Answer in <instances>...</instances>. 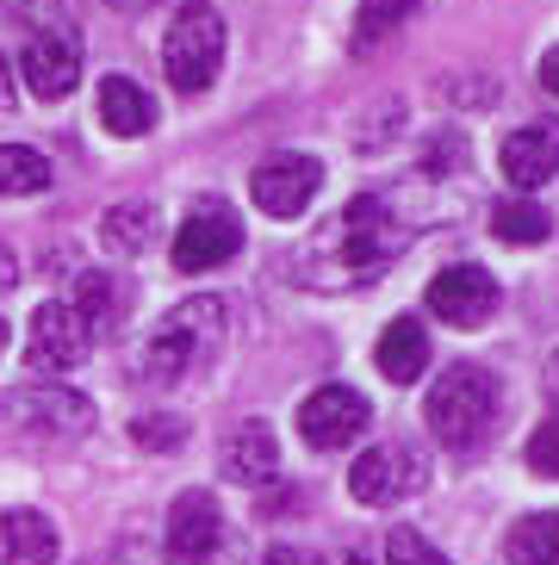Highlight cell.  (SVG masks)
Wrapping results in <instances>:
<instances>
[{
  "instance_id": "4",
  "label": "cell",
  "mask_w": 559,
  "mask_h": 565,
  "mask_svg": "<svg viewBox=\"0 0 559 565\" xmlns=\"http://www.w3.org/2000/svg\"><path fill=\"white\" fill-rule=\"evenodd\" d=\"M497 416H504V385L473 361L447 366L423 398V423L447 454H478L497 435Z\"/></svg>"
},
{
  "instance_id": "19",
  "label": "cell",
  "mask_w": 559,
  "mask_h": 565,
  "mask_svg": "<svg viewBox=\"0 0 559 565\" xmlns=\"http://www.w3.org/2000/svg\"><path fill=\"white\" fill-rule=\"evenodd\" d=\"M56 522L38 510H7L0 515V559H13V565H44L56 559Z\"/></svg>"
},
{
  "instance_id": "5",
  "label": "cell",
  "mask_w": 559,
  "mask_h": 565,
  "mask_svg": "<svg viewBox=\"0 0 559 565\" xmlns=\"http://www.w3.org/2000/svg\"><path fill=\"white\" fill-rule=\"evenodd\" d=\"M162 68L175 82V94H187V100H199L218 82V68H224V13L212 0L175 7V19L162 32Z\"/></svg>"
},
{
  "instance_id": "31",
  "label": "cell",
  "mask_w": 559,
  "mask_h": 565,
  "mask_svg": "<svg viewBox=\"0 0 559 565\" xmlns=\"http://www.w3.org/2000/svg\"><path fill=\"white\" fill-rule=\"evenodd\" d=\"M0 354H7V323H0Z\"/></svg>"
},
{
  "instance_id": "12",
  "label": "cell",
  "mask_w": 559,
  "mask_h": 565,
  "mask_svg": "<svg viewBox=\"0 0 559 565\" xmlns=\"http://www.w3.org/2000/svg\"><path fill=\"white\" fill-rule=\"evenodd\" d=\"M416 484H423V460H416L404 441H379V448H367L361 460L348 466V491H355V503H367V510H386V503L411 498Z\"/></svg>"
},
{
  "instance_id": "27",
  "label": "cell",
  "mask_w": 559,
  "mask_h": 565,
  "mask_svg": "<svg viewBox=\"0 0 559 565\" xmlns=\"http://www.w3.org/2000/svg\"><path fill=\"white\" fill-rule=\"evenodd\" d=\"M386 553H392V559H423V565H435V559H442V547H429V541H416L411 529H392V534H386Z\"/></svg>"
},
{
  "instance_id": "16",
  "label": "cell",
  "mask_w": 559,
  "mask_h": 565,
  "mask_svg": "<svg viewBox=\"0 0 559 565\" xmlns=\"http://www.w3.org/2000/svg\"><path fill=\"white\" fill-rule=\"evenodd\" d=\"M94 100H99V125L113 137H149L156 131V100H149V87H137L131 75H106Z\"/></svg>"
},
{
  "instance_id": "21",
  "label": "cell",
  "mask_w": 559,
  "mask_h": 565,
  "mask_svg": "<svg viewBox=\"0 0 559 565\" xmlns=\"http://www.w3.org/2000/svg\"><path fill=\"white\" fill-rule=\"evenodd\" d=\"M50 186V162L32 143H0V200H32Z\"/></svg>"
},
{
  "instance_id": "8",
  "label": "cell",
  "mask_w": 559,
  "mask_h": 565,
  "mask_svg": "<svg viewBox=\"0 0 559 565\" xmlns=\"http://www.w3.org/2000/svg\"><path fill=\"white\" fill-rule=\"evenodd\" d=\"M236 249H243V217L224 200H199L193 212H187V224L175 231V249L168 255H175L181 274H212V267H224Z\"/></svg>"
},
{
  "instance_id": "3",
  "label": "cell",
  "mask_w": 559,
  "mask_h": 565,
  "mask_svg": "<svg viewBox=\"0 0 559 565\" xmlns=\"http://www.w3.org/2000/svg\"><path fill=\"white\" fill-rule=\"evenodd\" d=\"M224 335H231V305L212 299V292H199V299L175 305V311L144 335V349H137V373L156 385H181L193 373L218 361L224 349Z\"/></svg>"
},
{
  "instance_id": "25",
  "label": "cell",
  "mask_w": 559,
  "mask_h": 565,
  "mask_svg": "<svg viewBox=\"0 0 559 565\" xmlns=\"http://www.w3.org/2000/svg\"><path fill=\"white\" fill-rule=\"evenodd\" d=\"M131 441L149 454H175L187 441V423L181 416H131Z\"/></svg>"
},
{
  "instance_id": "10",
  "label": "cell",
  "mask_w": 559,
  "mask_h": 565,
  "mask_svg": "<svg viewBox=\"0 0 559 565\" xmlns=\"http://www.w3.org/2000/svg\"><path fill=\"white\" fill-rule=\"evenodd\" d=\"M373 423V404L355 392V385H317L312 398L298 404V435H305V448L317 454H336L348 441H361V429Z\"/></svg>"
},
{
  "instance_id": "1",
  "label": "cell",
  "mask_w": 559,
  "mask_h": 565,
  "mask_svg": "<svg viewBox=\"0 0 559 565\" xmlns=\"http://www.w3.org/2000/svg\"><path fill=\"white\" fill-rule=\"evenodd\" d=\"M416 243V224L398 212L392 200H379V193H355L336 217H324L312 231V243L298 249V274L305 286H367L379 280L398 255Z\"/></svg>"
},
{
  "instance_id": "14",
  "label": "cell",
  "mask_w": 559,
  "mask_h": 565,
  "mask_svg": "<svg viewBox=\"0 0 559 565\" xmlns=\"http://www.w3.org/2000/svg\"><path fill=\"white\" fill-rule=\"evenodd\" d=\"M224 547V510L212 491H181L168 503V553L175 559H212Z\"/></svg>"
},
{
  "instance_id": "22",
  "label": "cell",
  "mask_w": 559,
  "mask_h": 565,
  "mask_svg": "<svg viewBox=\"0 0 559 565\" xmlns=\"http://www.w3.org/2000/svg\"><path fill=\"white\" fill-rule=\"evenodd\" d=\"M423 0H361V13H355V51H379L386 38L404 32V19L416 13Z\"/></svg>"
},
{
  "instance_id": "18",
  "label": "cell",
  "mask_w": 559,
  "mask_h": 565,
  "mask_svg": "<svg viewBox=\"0 0 559 565\" xmlns=\"http://www.w3.org/2000/svg\"><path fill=\"white\" fill-rule=\"evenodd\" d=\"M373 366L392 385H416V380H423V366H429L423 323H416V317H392V323H386V335H379V349H373Z\"/></svg>"
},
{
  "instance_id": "23",
  "label": "cell",
  "mask_w": 559,
  "mask_h": 565,
  "mask_svg": "<svg viewBox=\"0 0 559 565\" xmlns=\"http://www.w3.org/2000/svg\"><path fill=\"white\" fill-rule=\"evenodd\" d=\"M504 553L510 559H535V565H559V510H541V515H523L510 529V541H504Z\"/></svg>"
},
{
  "instance_id": "11",
  "label": "cell",
  "mask_w": 559,
  "mask_h": 565,
  "mask_svg": "<svg viewBox=\"0 0 559 565\" xmlns=\"http://www.w3.org/2000/svg\"><path fill=\"white\" fill-rule=\"evenodd\" d=\"M317 186H324V162H317V156L280 150L249 174V200L262 205L267 217H298L317 200Z\"/></svg>"
},
{
  "instance_id": "24",
  "label": "cell",
  "mask_w": 559,
  "mask_h": 565,
  "mask_svg": "<svg viewBox=\"0 0 559 565\" xmlns=\"http://www.w3.org/2000/svg\"><path fill=\"white\" fill-rule=\"evenodd\" d=\"M75 305H82V317L94 323V335H99V330L118 317V286H113V274H82V280H75Z\"/></svg>"
},
{
  "instance_id": "17",
  "label": "cell",
  "mask_w": 559,
  "mask_h": 565,
  "mask_svg": "<svg viewBox=\"0 0 559 565\" xmlns=\"http://www.w3.org/2000/svg\"><path fill=\"white\" fill-rule=\"evenodd\" d=\"M156 231H162V212H156V200H118L113 212L99 217V243H106V255H118V262L149 255Z\"/></svg>"
},
{
  "instance_id": "29",
  "label": "cell",
  "mask_w": 559,
  "mask_h": 565,
  "mask_svg": "<svg viewBox=\"0 0 559 565\" xmlns=\"http://www.w3.org/2000/svg\"><path fill=\"white\" fill-rule=\"evenodd\" d=\"M547 398H553V411H559V349H553V361H547Z\"/></svg>"
},
{
  "instance_id": "7",
  "label": "cell",
  "mask_w": 559,
  "mask_h": 565,
  "mask_svg": "<svg viewBox=\"0 0 559 565\" xmlns=\"http://www.w3.org/2000/svg\"><path fill=\"white\" fill-rule=\"evenodd\" d=\"M94 354V323L82 317L75 299H50L32 311V330H25V366L32 373H75V366Z\"/></svg>"
},
{
  "instance_id": "9",
  "label": "cell",
  "mask_w": 559,
  "mask_h": 565,
  "mask_svg": "<svg viewBox=\"0 0 559 565\" xmlns=\"http://www.w3.org/2000/svg\"><path fill=\"white\" fill-rule=\"evenodd\" d=\"M497 305H504V286H497L492 267L478 262H454L429 280V311L442 317L447 330H478Z\"/></svg>"
},
{
  "instance_id": "30",
  "label": "cell",
  "mask_w": 559,
  "mask_h": 565,
  "mask_svg": "<svg viewBox=\"0 0 559 565\" xmlns=\"http://www.w3.org/2000/svg\"><path fill=\"white\" fill-rule=\"evenodd\" d=\"M106 7H113V13H149L156 0H106Z\"/></svg>"
},
{
  "instance_id": "28",
  "label": "cell",
  "mask_w": 559,
  "mask_h": 565,
  "mask_svg": "<svg viewBox=\"0 0 559 565\" xmlns=\"http://www.w3.org/2000/svg\"><path fill=\"white\" fill-rule=\"evenodd\" d=\"M541 87L559 100V44H547V51H541Z\"/></svg>"
},
{
  "instance_id": "15",
  "label": "cell",
  "mask_w": 559,
  "mask_h": 565,
  "mask_svg": "<svg viewBox=\"0 0 559 565\" xmlns=\"http://www.w3.org/2000/svg\"><path fill=\"white\" fill-rule=\"evenodd\" d=\"M218 472L231 484H249V491H262V484H274L280 472V441L267 423H243V429L218 448Z\"/></svg>"
},
{
  "instance_id": "13",
  "label": "cell",
  "mask_w": 559,
  "mask_h": 565,
  "mask_svg": "<svg viewBox=\"0 0 559 565\" xmlns=\"http://www.w3.org/2000/svg\"><path fill=\"white\" fill-rule=\"evenodd\" d=\"M497 168L516 193H535L541 181L559 174V118H535V125H516L497 150Z\"/></svg>"
},
{
  "instance_id": "6",
  "label": "cell",
  "mask_w": 559,
  "mask_h": 565,
  "mask_svg": "<svg viewBox=\"0 0 559 565\" xmlns=\"http://www.w3.org/2000/svg\"><path fill=\"white\" fill-rule=\"evenodd\" d=\"M0 423L32 441H82L94 429V404L75 392V385H56V380H32V385H13L0 392Z\"/></svg>"
},
{
  "instance_id": "26",
  "label": "cell",
  "mask_w": 559,
  "mask_h": 565,
  "mask_svg": "<svg viewBox=\"0 0 559 565\" xmlns=\"http://www.w3.org/2000/svg\"><path fill=\"white\" fill-rule=\"evenodd\" d=\"M528 472H541V479H559V411L547 416L541 429L528 435V448H523Z\"/></svg>"
},
{
  "instance_id": "20",
  "label": "cell",
  "mask_w": 559,
  "mask_h": 565,
  "mask_svg": "<svg viewBox=\"0 0 559 565\" xmlns=\"http://www.w3.org/2000/svg\"><path fill=\"white\" fill-rule=\"evenodd\" d=\"M492 231L504 236V243H516V249H535V243L553 236V217H547V205L535 200V193H510V200L492 205Z\"/></svg>"
},
{
  "instance_id": "2",
  "label": "cell",
  "mask_w": 559,
  "mask_h": 565,
  "mask_svg": "<svg viewBox=\"0 0 559 565\" xmlns=\"http://www.w3.org/2000/svg\"><path fill=\"white\" fill-rule=\"evenodd\" d=\"M0 56L32 100H68L82 82V32L68 0H0Z\"/></svg>"
}]
</instances>
